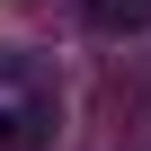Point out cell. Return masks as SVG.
<instances>
[{
  "mask_svg": "<svg viewBox=\"0 0 151 151\" xmlns=\"http://www.w3.org/2000/svg\"><path fill=\"white\" fill-rule=\"evenodd\" d=\"M89 9V27H107V36H142L151 27V0H80Z\"/></svg>",
  "mask_w": 151,
  "mask_h": 151,
  "instance_id": "obj_2",
  "label": "cell"
},
{
  "mask_svg": "<svg viewBox=\"0 0 151 151\" xmlns=\"http://www.w3.org/2000/svg\"><path fill=\"white\" fill-rule=\"evenodd\" d=\"M53 133V80L36 53H0V151H45Z\"/></svg>",
  "mask_w": 151,
  "mask_h": 151,
  "instance_id": "obj_1",
  "label": "cell"
}]
</instances>
